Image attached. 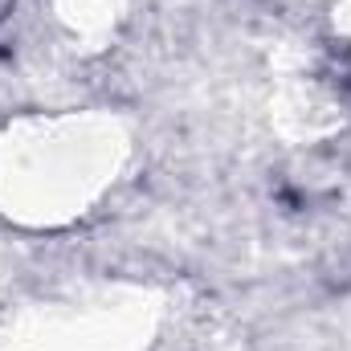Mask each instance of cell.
Instances as JSON below:
<instances>
[{
	"label": "cell",
	"mask_w": 351,
	"mask_h": 351,
	"mask_svg": "<svg viewBox=\"0 0 351 351\" xmlns=\"http://www.w3.org/2000/svg\"><path fill=\"white\" fill-rule=\"evenodd\" d=\"M8 8H12V0H0V16H4V12H8Z\"/></svg>",
	"instance_id": "obj_1"
}]
</instances>
